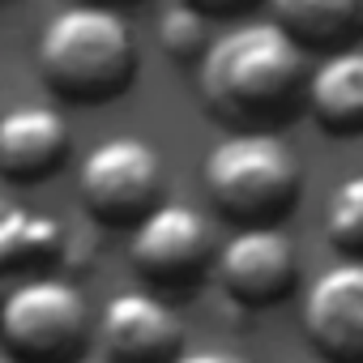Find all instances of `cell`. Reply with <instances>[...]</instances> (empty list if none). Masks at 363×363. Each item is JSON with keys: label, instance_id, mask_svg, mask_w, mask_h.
Wrapping results in <instances>:
<instances>
[{"label": "cell", "instance_id": "obj_1", "mask_svg": "<svg viewBox=\"0 0 363 363\" xmlns=\"http://www.w3.org/2000/svg\"><path fill=\"white\" fill-rule=\"evenodd\" d=\"M308 56L278 22H240L214 35L197 65L206 111L231 133H278L308 111Z\"/></svg>", "mask_w": 363, "mask_h": 363}, {"label": "cell", "instance_id": "obj_2", "mask_svg": "<svg viewBox=\"0 0 363 363\" xmlns=\"http://www.w3.org/2000/svg\"><path fill=\"white\" fill-rule=\"evenodd\" d=\"M35 65L43 86L73 107H103L124 99L137 82V35L133 26L94 0H73L56 9L35 43Z\"/></svg>", "mask_w": 363, "mask_h": 363}, {"label": "cell", "instance_id": "obj_3", "mask_svg": "<svg viewBox=\"0 0 363 363\" xmlns=\"http://www.w3.org/2000/svg\"><path fill=\"white\" fill-rule=\"evenodd\" d=\"M210 206L244 227H278L303 197L299 154L278 133H231L206 158Z\"/></svg>", "mask_w": 363, "mask_h": 363}, {"label": "cell", "instance_id": "obj_4", "mask_svg": "<svg viewBox=\"0 0 363 363\" xmlns=\"http://www.w3.org/2000/svg\"><path fill=\"white\" fill-rule=\"evenodd\" d=\"M90 312L69 278H22L0 308V346L18 363H77L86 359Z\"/></svg>", "mask_w": 363, "mask_h": 363}, {"label": "cell", "instance_id": "obj_5", "mask_svg": "<svg viewBox=\"0 0 363 363\" xmlns=\"http://www.w3.org/2000/svg\"><path fill=\"white\" fill-rule=\"evenodd\" d=\"M167 189L162 154L141 137H107L99 141L77 171L82 210L94 227L137 231L158 206Z\"/></svg>", "mask_w": 363, "mask_h": 363}, {"label": "cell", "instance_id": "obj_6", "mask_svg": "<svg viewBox=\"0 0 363 363\" xmlns=\"http://www.w3.org/2000/svg\"><path fill=\"white\" fill-rule=\"evenodd\" d=\"M128 261L145 291L162 299H193L218 261L214 223L193 206H158L133 231Z\"/></svg>", "mask_w": 363, "mask_h": 363}, {"label": "cell", "instance_id": "obj_7", "mask_svg": "<svg viewBox=\"0 0 363 363\" xmlns=\"http://www.w3.org/2000/svg\"><path fill=\"white\" fill-rule=\"evenodd\" d=\"M214 278L223 299L244 312L278 308L299 286V248L282 227H244L218 248Z\"/></svg>", "mask_w": 363, "mask_h": 363}, {"label": "cell", "instance_id": "obj_8", "mask_svg": "<svg viewBox=\"0 0 363 363\" xmlns=\"http://www.w3.org/2000/svg\"><path fill=\"white\" fill-rule=\"evenodd\" d=\"M94 342L107 363H175L184 354V325L162 295L124 291L107 299Z\"/></svg>", "mask_w": 363, "mask_h": 363}, {"label": "cell", "instance_id": "obj_9", "mask_svg": "<svg viewBox=\"0 0 363 363\" xmlns=\"http://www.w3.org/2000/svg\"><path fill=\"white\" fill-rule=\"evenodd\" d=\"M303 333L325 363H363V261H342L312 278Z\"/></svg>", "mask_w": 363, "mask_h": 363}, {"label": "cell", "instance_id": "obj_10", "mask_svg": "<svg viewBox=\"0 0 363 363\" xmlns=\"http://www.w3.org/2000/svg\"><path fill=\"white\" fill-rule=\"evenodd\" d=\"M69 124L56 107L26 103L0 116V179L5 184H43L69 162Z\"/></svg>", "mask_w": 363, "mask_h": 363}, {"label": "cell", "instance_id": "obj_11", "mask_svg": "<svg viewBox=\"0 0 363 363\" xmlns=\"http://www.w3.org/2000/svg\"><path fill=\"white\" fill-rule=\"evenodd\" d=\"M308 116L329 137L363 133V48L329 52L308 77Z\"/></svg>", "mask_w": 363, "mask_h": 363}, {"label": "cell", "instance_id": "obj_12", "mask_svg": "<svg viewBox=\"0 0 363 363\" xmlns=\"http://www.w3.org/2000/svg\"><path fill=\"white\" fill-rule=\"evenodd\" d=\"M69 252V231L60 218L39 214L18 201H0V278H35L60 265Z\"/></svg>", "mask_w": 363, "mask_h": 363}, {"label": "cell", "instance_id": "obj_13", "mask_svg": "<svg viewBox=\"0 0 363 363\" xmlns=\"http://www.w3.org/2000/svg\"><path fill=\"white\" fill-rule=\"evenodd\" d=\"M269 13L303 52H342L363 35V0H269Z\"/></svg>", "mask_w": 363, "mask_h": 363}, {"label": "cell", "instance_id": "obj_14", "mask_svg": "<svg viewBox=\"0 0 363 363\" xmlns=\"http://www.w3.org/2000/svg\"><path fill=\"white\" fill-rule=\"evenodd\" d=\"M214 35H210V18L184 0H175V5L162 9V22H158V48L171 65H201L206 52H210Z\"/></svg>", "mask_w": 363, "mask_h": 363}, {"label": "cell", "instance_id": "obj_15", "mask_svg": "<svg viewBox=\"0 0 363 363\" xmlns=\"http://www.w3.org/2000/svg\"><path fill=\"white\" fill-rule=\"evenodd\" d=\"M325 240L333 252L363 261V175H350L333 189L325 210Z\"/></svg>", "mask_w": 363, "mask_h": 363}, {"label": "cell", "instance_id": "obj_16", "mask_svg": "<svg viewBox=\"0 0 363 363\" xmlns=\"http://www.w3.org/2000/svg\"><path fill=\"white\" fill-rule=\"evenodd\" d=\"M184 5L201 9L206 18H244V13H252L261 5V0H184Z\"/></svg>", "mask_w": 363, "mask_h": 363}, {"label": "cell", "instance_id": "obj_17", "mask_svg": "<svg viewBox=\"0 0 363 363\" xmlns=\"http://www.w3.org/2000/svg\"><path fill=\"white\" fill-rule=\"evenodd\" d=\"M175 363H248L244 354H235V350H184V354H179Z\"/></svg>", "mask_w": 363, "mask_h": 363}, {"label": "cell", "instance_id": "obj_18", "mask_svg": "<svg viewBox=\"0 0 363 363\" xmlns=\"http://www.w3.org/2000/svg\"><path fill=\"white\" fill-rule=\"evenodd\" d=\"M94 5H111L116 9V5H128V0H94Z\"/></svg>", "mask_w": 363, "mask_h": 363}, {"label": "cell", "instance_id": "obj_19", "mask_svg": "<svg viewBox=\"0 0 363 363\" xmlns=\"http://www.w3.org/2000/svg\"><path fill=\"white\" fill-rule=\"evenodd\" d=\"M0 363H18V359H13V354H9V350H0Z\"/></svg>", "mask_w": 363, "mask_h": 363}, {"label": "cell", "instance_id": "obj_20", "mask_svg": "<svg viewBox=\"0 0 363 363\" xmlns=\"http://www.w3.org/2000/svg\"><path fill=\"white\" fill-rule=\"evenodd\" d=\"M77 363H107V359H77Z\"/></svg>", "mask_w": 363, "mask_h": 363}, {"label": "cell", "instance_id": "obj_21", "mask_svg": "<svg viewBox=\"0 0 363 363\" xmlns=\"http://www.w3.org/2000/svg\"><path fill=\"white\" fill-rule=\"evenodd\" d=\"M0 308H5V295H0Z\"/></svg>", "mask_w": 363, "mask_h": 363}]
</instances>
